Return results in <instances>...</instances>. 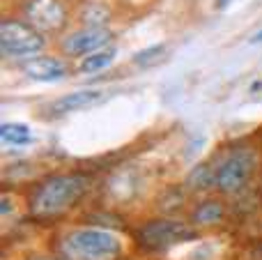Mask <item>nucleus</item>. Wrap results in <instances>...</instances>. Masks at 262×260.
<instances>
[{
    "instance_id": "obj_1",
    "label": "nucleus",
    "mask_w": 262,
    "mask_h": 260,
    "mask_svg": "<svg viewBox=\"0 0 262 260\" xmlns=\"http://www.w3.org/2000/svg\"><path fill=\"white\" fill-rule=\"evenodd\" d=\"M90 189V178L81 173H60L51 175L37 184L30 196V212L39 219L60 216L83 201Z\"/></svg>"
},
{
    "instance_id": "obj_6",
    "label": "nucleus",
    "mask_w": 262,
    "mask_h": 260,
    "mask_svg": "<svg viewBox=\"0 0 262 260\" xmlns=\"http://www.w3.org/2000/svg\"><path fill=\"white\" fill-rule=\"evenodd\" d=\"M23 18L44 35H53L67 26L69 12L62 0H26Z\"/></svg>"
},
{
    "instance_id": "obj_17",
    "label": "nucleus",
    "mask_w": 262,
    "mask_h": 260,
    "mask_svg": "<svg viewBox=\"0 0 262 260\" xmlns=\"http://www.w3.org/2000/svg\"><path fill=\"white\" fill-rule=\"evenodd\" d=\"M35 260H55V258H35Z\"/></svg>"
},
{
    "instance_id": "obj_13",
    "label": "nucleus",
    "mask_w": 262,
    "mask_h": 260,
    "mask_svg": "<svg viewBox=\"0 0 262 260\" xmlns=\"http://www.w3.org/2000/svg\"><path fill=\"white\" fill-rule=\"evenodd\" d=\"M0 138L7 145H28L32 141V134L28 124H18V122H5L0 127Z\"/></svg>"
},
{
    "instance_id": "obj_5",
    "label": "nucleus",
    "mask_w": 262,
    "mask_h": 260,
    "mask_svg": "<svg viewBox=\"0 0 262 260\" xmlns=\"http://www.w3.org/2000/svg\"><path fill=\"white\" fill-rule=\"evenodd\" d=\"M258 168V155L251 147H235L226 152L216 164V182L214 187L221 193H237L249 184Z\"/></svg>"
},
{
    "instance_id": "obj_12",
    "label": "nucleus",
    "mask_w": 262,
    "mask_h": 260,
    "mask_svg": "<svg viewBox=\"0 0 262 260\" xmlns=\"http://www.w3.org/2000/svg\"><path fill=\"white\" fill-rule=\"evenodd\" d=\"M115 53H118L115 49H101V51H95V53L85 55V58L81 60L78 69H81L83 74H97V72H101V69H106V67H111V64H113Z\"/></svg>"
},
{
    "instance_id": "obj_14",
    "label": "nucleus",
    "mask_w": 262,
    "mask_h": 260,
    "mask_svg": "<svg viewBox=\"0 0 262 260\" xmlns=\"http://www.w3.org/2000/svg\"><path fill=\"white\" fill-rule=\"evenodd\" d=\"M111 21V12L99 3H88L81 9V23L83 26H97V28H106V23Z\"/></svg>"
},
{
    "instance_id": "obj_9",
    "label": "nucleus",
    "mask_w": 262,
    "mask_h": 260,
    "mask_svg": "<svg viewBox=\"0 0 262 260\" xmlns=\"http://www.w3.org/2000/svg\"><path fill=\"white\" fill-rule=\"evenodd\" d=\"M104 97H106L104 90H76V92H69V95L60 97V99H55L53 104L49 106V113L55 115V118L76 113V111L97 106L99 101H104Z\"/></svg>"
},
{
    "instance_id": "obj_8",
    "label": "nucleus",
    "mask_w": 262,
    "mask_h": 260,
    "mask_svg": "<svg viewBox=\"0 0 262 260\" xmlns=\"http://www.w3.org/2000/svg\"><path fill=\"white\" fill-rule=\"evenodd\" d=\"M21 72L26 74L30 81L37 83H55L62 81L69 74V67L62 58H53V55H37L21 64Z\"/></svg>"
},
{
    "instance_id": "obj_3",
    "label": "nucleus",
    "mask_w": 262,
    "mask_h": 260,
    "mask_svg": "<svg viewBox=\"0 0 262 260\" xmlns=\"http://www.w3.org/2000/svg\"><path fill=\"white\" fill-rule=\"evenodd\" d=\"M46 49L44 32L37 30L28 21H18V18H5L0 23V53L7 60H26L41 55Z\"/></svg>"
},
{
    "instance_id": "obj_10",
    "label": "nucleus",
    "mask_w": 262,
    "mask_h": 260,
    "mask_svg": "<svg viewBox=\"0 0 262 260\" xmlns=\"http://www.w3.org/2000/svg\"><path fill=\"white\" fill-rule=\"evenodd\" d=\"M226 219V207L219 201H203L193 207L191 212V224L193 226H203V228H209V226H219Z\"/></svg>"
},
{
    "instance_id": "obj_16",
    "label": "nucleus",
    "mask_w": 262,
    "mask_h": 260,
    "mask_svg": "<svg viewBox=\"0 0 262 260\" xmlns=\"http://www.w3.org/2000/svg\"><path fill=\"white\" fill-rule=\"evenodd\" d=\"M251 44H262V30H258L253 37H251Z\"/></svg>"
},
{
    "instance_id": "obj_15",
    "label": "nucleus",
    "mask_w": 262,
    "mask_h": 260,
    "mask_svg": "<svg viewBox=\"0 0 262 260\" xmlns=\"http://www.w3.org/2000/svg\"><path fill=\"white\" fill-rule=\"evenodd\" d=\"M163 53H166V46H161V44L149 46V49H145V51H140V53L134 55V62L140 64V67H147V64L159 62V60L163 58Z\"/></svg>"
},
{
    "instance_id": "obj_2",
    "label": "nucleus",
    "mask_w": 262,
    "mask_h": 260,
    "mask_svg": "<svg viewBox=\"0 0 262 260\" xmlns=\"http://www.w3.org/2000/svg\"><path fill=\"white\" fill-rule=\"evenodd\" d=\"M122 249L118 233L97 226L74 228L60 240V253L64 260H118Z\"/></svg>"
},
{
    "instance_id": "obj_4",
    "label": "nucleus",
    "mask_w": 262,
    "mask_h": 260,
    "mask_svg": "<svg viewBox=\"0 0 262 260\" xmlns=\"http://www.w3.org/2000/svg\"><path fill=\"white\" fill-rule=\"evenodd\" d=\"M195 237H198L195 226L177 221V219H157L136 230V242L145 251H166V249L191 242Z\"/></svg>"
},
{
    "instance_id": "obj_7",
    "label": "nucleus",
    "mask_w": 262,
    "mask_h": 260,
    "mask_svg": "<svg viewBox=\"0 0 262 260\" xmlns=\"http://www.w3.org/2000/svg\"><path fill=\"white\" fill-rule=\"evenodd\" d=\"M113 41V32L108 28L83 26L81 30H74L60 41V49L69 58H85V55L101 51Z\"/></svg>"
},
{
    "instance_id": "obj_11",
    "label": "nucleus",
    "mask_w": 262,
    "mask_h": 260,
    "mask_svg": "<svg viewBox=\"0 0 262 260\" xmlns=\"http://www.w3.org/2000/svg\"><path fill=\"white\" fill-rule=\"evenodd\" d=\"M214 182H216V166L214 164L195 166L189 173V178H186V187L191 191H207V189L214 187Z\"/></svg>"
}]
</instances>
